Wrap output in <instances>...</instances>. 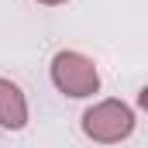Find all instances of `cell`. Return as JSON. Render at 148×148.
<instances>
[{
	"label": "cell",
	"instance_id": "obj_4",
	"mask_svg": "<svg viewBox=\"0 0 148 148\" xmlns=\"http://www.w3.org/2000/svg\"><path fill=\"white\" fill-rule=\"evenodd\" d=\"M35 3H41V7H62V3H69V0H35Z\"/></svg>",
	"mask_w": 148,
	"mask_h": 148
},
{
	"label": "cell",
	"instance_id": "obj_1",
	"mask_svg": "<svg viewBox=\"0 0 148 148\" xmlns=\"http://www.w3.org/2000/svg\"><path fill=\"white\" fill-rule=\"evenodd\" d=\"M79 127H83V134H86L90 141H97V145H121V141H127V138L134 134L138 114L131 110L124 100L107 97V100H97V103H90V107L83 110Z\"/></svg>",
	"mask_w": 148,
	"mask_h": 148
},
{
	"label": "cell",
	"instance_id": "obj_2",
	"mask_svg": "<svg viewBox=\"0 0 148 148\" xmlns=\"http://www.w3.org/2000/svg\"><path fill=\"white\" fill-rule=\"evenodd\" d=\"M48 76H52V86L69 97V100H86L93 93H100V69L90 55L76 52V48H62L52 55L48 62Z\"/></svg>",
	"mask_w": 148,
	"mask_h": 148
},
{
	"label": "cell",
	"instance_id": "obj_3",
	"mask_svg": "<svg viewBox=\"0 0 148 148\" xmlns=\"http://www.w3.org/2000/svg\"><path fill=\"white\" fill-rule=\"evenodd\" d=\"M28 121H31V107H28L24 90L14 79L0 76V127L3 131H24Z\"/></svg>",
	"mask_w": 148,
	"mask_h": 148
}]
</instances>
